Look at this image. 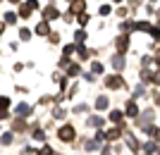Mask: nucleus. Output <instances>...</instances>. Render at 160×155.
<instances>
[{
  "instance_id": "nucleus-17",
  "label": "nucleus",
  "mask_w": 160,
  "mask_h": 155,
  "mask_svg": "<svg viewBox=\"0 0 160 155\" xmlns=\"http://www.w3.org/2000/svg\"><path fill=\"white\" fill-rule=\"evenodd\" d=\"M74 38H77V43H81V41L86 38V34H84V31H77V36H74Z\"/></svg>"
},
{
  "instance_id": "nucleus-24",
  "label": "nucleus",
  "mask_w": 160,
  "mask_h": 155,
  "mask_svg": "<svg viewBox=\"0 0 160 155\" xmlns=\"http://www.w3.org/2000/svg\"><path fill=\"white\" fill-rule=\"evenodd\" d=\"M155 62H158V65H160V50H158V53H155Z\"/></svg>"
},
{
  "instance_id": "nucleus-10",
  "label": "nucleus",
  "mask_w": 160,
  "mask_h": 155,
  "mask_svg": "<svg viewBox=\"0 0 160 155\" xmlns=\"http://www.w3.org/2000/svg\"><path fill=\"white\" fill-rule=\"evenodd\" d=\"M151 24H148V22H139V24H136V31H148V34H151Z\"/></svg>"
},
{
  "instance_id": "nucleus-4",
  "label": "nucleus",
  "mask_w": 160,
  "mask_h": 155,
  "mask_svg": "<svg viewBox=\"0 0 160 155\" xmlns=\"http://www.w3.org/2000/svg\"><path fill=\"white\" fill-rule=\"evenodd\" d=\"M115 46H117V50H120V53H124V50L129 48V38H127V36H117Z\"/></svg>"
},
{
  "instance_id": "nucleus-5",
  "label": "nucleus",
  "mask_w": 160,
  "mask_h": 155,
  "mask_svg": "<svg viewBox=\"0 0 160 155\" xmlns=\"http://www.w3.org/2000/svg\"><path fill=\"white\" fill-rule=\"evenodd\" d=\"M60 138H62V141H72V138H74V129L72 127H62L60 129Z\"/></svg>"
},
{
  "instance_id": "nucleus-22",
  "label": "nucleus",
  "mask_w": 160,
  "mask_h": 155,
  "mask_svg": "<svg viewBox=\"0 0 160 155\" xmlns=\"http://www.w3.org/2000/svg\"><path fill=\"white\" fill-rule=\"evenodd\" d=\"M153 95H155V103L160 105V91H158V93H153Z\"/></svg>"
},
{
  "instance_id": "nucleus-23",
  "label": "nucleus",
  "mask_w": 160,
  "mask_h": 155,
  "mask_svg": "<svg viewBox=\"0 0 160 155\" xmlns=\"http://www.w3.org/2000/svg\"><path fill=\"white\" fill-rule=\"evenodd\" d=\"M7 2H12V5H22V0H7Z\"/></svg>"
},
{
  "instance_id": "nucleus-16",
  "label": "nucleus",
  "mask_w": 160,
  "mask_h": 155,
  "mask_svg": "<svg viewBox=\"0 0 160 155\" xmlns=\"http://www.w3.org/2000/svg\"><path fill=\"white\" fill-rule=\"evenodd\" d=\"M110 119H112V122H120V119H122V112H117V110H112V115H110Z\"/></svg>"
},
{
  "instance_id": "nucleus-18",
  "label": "nucleus",
  "mask_w": 160,
  "mask_h": 155,
  "mask_svg": "<svg viewBox=\"0 0 160 155\" xmlns=\"http://www.w3.org/2000/svg\"><path fill=\"white\" fill-rule=\"evenodd\" d=\"M100 14H103V17H105V14H110V5H103V7H100Z\"/></svg>"
},
{
  "instance_id": "nucleus-21",
  "label": "nucleus",
  "mask_w": 160,
  "mask_h": 155,
  "mask_svg": "<svg viewBox=\"0 0 160 155\" xmlns=\"http://www.w3.org/2000/svg\"><path fill=\"white\" fill-rule=\"evenodd\" d=\"M129 5H132V7H139V5H141V0H129Z\"/></svg>"
},
{
  "instance_id": "nucleus-3",
  "label": "nucleus",
  "mask_w": 160,
  "mask_h": 155,
  "mask_svg": "<svg viewBox=\"0 0 160 155\" xmlns=\"http://www.w3.org/2000/svg\"><path fill=\"white\" fill-rule=\"evenodd\" d=\"M43 17H46V22H53V19H58V17H60V12L55 10V5H48L46 10H43Z\"/></svg>"
},
{
  "instance_id": "nucleus-14",
  "label": "nucleus",
  "mask_w": 160,
  "mask_h": 155,
  "mask_svg": "<svg viewBox=\"0 0 160 155\" xmlns=\"http://www.w3.org/2000/svg\"><path fill=\"white\" fill-rule=\"evenodd\" d=\"M108 138H110V141H115V138H120V129H112V131L108 134Z\"/></svg>"
},
{
  "instance_id": "nucleus-20",
  "label": "nucleus",
  "mask_w": 160,
  "mask_h": 155,
  "mask_svg": "<svg viewBox=\"0 0 160 155\" xmlns=\"http://www.w3.org/2000/svg\"><path fill=\"white\" fill-rule=\"evenodd\" d=\"M93 72H96V74H100V72H103V65H98V62H96V65H93Z\"/></svg>"
},
{
  "instance_id": "nucleus-8",
  "label": "nucleus",
  "mask_w": 160,
  "mask_h": 155,
  "mask_svg": "<svg viewBox=\"0 0 160 155\" xmlns=\"http://www.w3.org/2000/svg\"><path fill=\"white\" fill-rule=\"evenodd\" d=\"M127 115H129V117H136V115H139V108H136V103L129 100V105H127Z\"/></svg>"
},
{
  "instance_id": "nucleus-11",
  "label": "nucleus",
  "mask_w": 160,
  "mask_h": 155,
  "mask_svg": "<svg viewBox=\"0 0 160 155\" xmlns=\"http://www.w3.org/2000/svg\"><path fill=\"white\" fill-rule=\"evenodd\" d=\"M148 136H151V138H160V129L158 127H148Z\"/></svg>"
},
{
  "instance_id": "nucleus-26",
  "label": "nucleus",
  "mask_w": 160,
  "mask_h": 155,
  "mask_svg": "<svg viewBox=\"0 0 160 155\" xmlns=\"http://www.w3.org/2000/svg\"><path fill=\"white\" fill-rule=\"evenodd\" d=\"M112 2H122V0H112Z\"/></svg>"
},
{
  "instance_id": "nucleus-9",
  "label": "nucleus",
  "mask_w": 160,
  "mask_h": 155,
  "mask_svg": "<svg viewBox=\"0 0 160 155\" xmlns=\"http://www.w3.org/2000/svg\"><path fill=\"white\" fill-rule=\"evenodd\" d=\"M112 67H115V69H122V67H124V57H122V55L112 57Z\"/></svg>"
},
{
  "instance_id": "nucleus-27",
  "label": "nucleus",
  "mask_w": 160,
  "mask_h": 155,
  "mask_svg": "<svg viewBox=\"0 0 160 155\" xmlns=\"http://www.w3.org/2000/svg\"><path fill=\"white\" fill-rule=\"evenodd\" d=\"M158 155H160V148H158Z\"/></svg>"
},
{
  "instance_id": "nucleus-7",
  "label": "nucleus",
  "mask_w": 160,
  "mask_h": 155,
  "mask_svg": "<svg viewBox=\"0 0 160 155\" xmlns=\"http://www.w3.org/2000/svg\"><path fill=\"white\" fill-rule=\"evenodd\" d=\"M48 31H50V29H48V22L43 19V22H41V24H38V27H36V34H41V36H46Z\"/></svg>"
},
{
  "instance_id": "nucleus-19",
  "label": "nucleus",
  "mask_w": 160,
  "mask_h": 155,
  "mask_svg": "<svg viewBox=\"0 0 160 155\" xmlns=\"http://www.w3.org/2000/svg\"><path fill=\"white\" fill-rule=\"evenodd\" d=\"M19 36H22V41H29V36H31V34H29L27 29H22V34H19Z\"/></svg>"
},
{
  "instance_id": "nucleus-25",
  "label": "nucleus",
  "mask_w": 160,
  "mask_h": 155,
  "mask_svg": "<svg viewBox=\"0 0 160 155\" xmlns=\"http://www.w3.org/2000/svg\"><path fill=\"white\" fill-rule=\"evenodd\" d=\"M2 31H5V24H2V22H0V34H2Z\"/></svg>"
},
{
  "instance_id": "nucleus-2",
  "label": "nucleus",
  "mask_w": 160,
  "mask_h": 155,
  "mask_svg": "<svg viewBox=\"0 0 160 155\" xmlns=\"http://www.w3.org/2000/svg\"><path fill=\"white\" fill-rule=\"evenodd\" d=\"M151 124H153V110H146V112L139 117V127H146L148 129Z\"/></svg>"
},
{
  "instance_id": "nucleus-13",
  "label": "nucleus",
  "mask_w": 160,
  "mask_h": 155,
  "mask_svg": "<svg viewBox=\"0 0 160 155\" xmlns=\"http://www.w3.org/2000/svg\"><path fill=\"white\" fill-rule=\"evenodd\" d=\"M96 108H98V110H105L108 108V98H98V100H96Z\"/></svg>"
},
{
  "instance_id": "nucleus-12",
  "label": "nucleus",
  "mask_w": 160,
  "mask_h": 155,
  "mask_svg": "<svg viewBox=\"0 0 160 155\" xmlns=\"http://www.w3.org/2000/svg\"><path fill=\"white\" fill-rule=\"evenodd\" d=\"M5 22H7V24H17V14H14V12H7L5 14Z\"/></svg>"
},
{
  "instance_id": "nucleus-28",
  "label": "nucleus",
  "mask_w": 160,
  "mask_h": 155,
  "mask_svg": "<svg viewBox=\"0 0 160 155\" xmlns=\"http://www.w3.org/2000/svg\"><path fill=\"white\" fill-rule=\"evenodd\" d=\"M151 2H153V0H151Z\"/></svg>"
},
{
  "instance_id": "nucleus-15",
  "label": "nucleus",
  "mask_w": 160,
  "mask_h": 155,
  "mask_svg": "<svg viewBox=\"0 0 160 155\" xmlns=\"http://www.w3.org/2000/svg\"><path fill=\"white\" fill-rule=\"evenodd\" d=\"M127 143H129V148H139V141H136L134 136H129V138H127Z\"/></svg>"
},
{
  "instance_id": "nucleus-1",
  "label": "nucleus",
  "mask_w": 160,
  "mask_h": 155,
  "mask_svg": "<svg viewBox=\"0 0 160 155\" xmlns=\"http://www.w3.org/2000/svg\"><path fill=\"white\" fill-rule=\"evenodd\" d=\"M86 10V2L84 0H69V12L72 14H81Z\"/></svg>"
},
{
  "instance_id": "nucleus-6",
  "label": "nucleus",
  "mask_w": 160,
  "mask_h": 155,
  "mask_svg": "<svg viewBox=\"0 0 160 155\" xmlns=\"http://www.w3.org/2000/svg\"><path fill=\"white\" fill-rule=\"evenodd\" d=\"M105 84H108L110 88H120V86H122V79H120V76H108Z\"/></svg>"
}]
</instances>
